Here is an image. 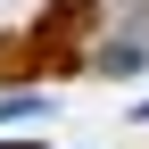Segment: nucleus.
<instances>
[{"label": "nucleus", "mask_w": 149, "mask_h": 149, "mask_svg": "<svg viewBox=\"0 0 149 149\" xmlns=\"http://www.w3.org/2000/svg\"><path fill=\"white\" fill-rule=\"evenodd\" d=\"M91 25H100V0H50L42 8V33H58V42H83Z\"/></svg>", "instance_id": "obj_1"}, {"label": "nucleus", "mask_w": 149, "mask_h": 149, "mask_svg": "<svg viewBox=\"0 0 149 149\" xmlns=\"http://www.w3.org/2000/svg\"><path fill=\"white\" fill-rule=\"evenodd\" d=\"M33 42H17V33H0V83H33Z\"/></svg>", "instance_id": "obj_2"}]
</instances>
